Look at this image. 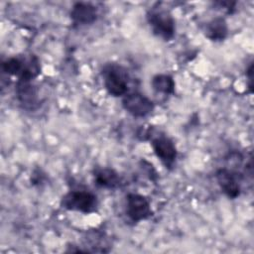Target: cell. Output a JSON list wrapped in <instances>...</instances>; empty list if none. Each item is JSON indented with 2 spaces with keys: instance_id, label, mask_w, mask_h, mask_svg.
Listing matches in <instances>:
<instances>
[{
  "instance_id": "cell-10",
  "label": "cell",
  "mask_w": 254,
  "mask_h": 254,
  "mask_svg": "<svg viewBox=\"0 0 254 254\" xmlns=\"http://www.w3.org/2000/svg\"><path fill=\"white\" fill-rule=\"evenodd\" d=\"M69 16L76 26L90 25L97 20L98 10L89 2H76L73 4Z\"/></svg>"
},
{
  "instance_id": "cell-5",
  "label": "cell",
  "mask_w": 254,
  "mask_h": 254,
  "mask_svg": "<svg viewBox=\"0 0 254 254\" xmlns=\"http://www.w3.org/2000/svg\"><path fill=\"white\" fill-rule=\"evenodd\" d=\"M125 213L130 221L137 223L149 218L152 215V209L149 199L140 193L131 192L126 195Z\"/></svg>"
},
{
  "instance_id": "cell-8",
  "label": "cell",
  "mask_w": 254,
  "mask_h": 254,
  "mask_svg": "<svg viewBox=\"0 0 254 254\" xmlns=\"http://www.w3.org/2000/svg\"><path fill=\"white\" fill-rule=\"evenodd\" d=\"M215 178L221 191L228 198L234 199L240 195L241 188L237 173L226 168H221L216 171Z\"/></svg>"
},
{
  "instance_id": "cell-9",
  "label": "cell",
  "mask_w": 254,
  "mask_h": 254,
  "mask_svg": "<svg viewBox=\"0 0 254 254\" xmlns=\"http://www.w3.org/2000/svg\"><path fill=\"white\" fill-rule=\"evenodd\" d=\"M16 96L23 109L35 110L39 105V94L37 87L32 81L18 80L16 84Z\"/></svg>"
},
{
  "instance_id": "cell-4",
  "label": "cell",
  "mask_w": 254,
  "mask_h": 254,
  "mask_svg": "<svg viewBox=\"0 0 254 254\" xmlns=\"http://www.w3.org/2000/svg\"><path fill=\"white\" fill-rule=\"evenodd\" d=\"M61 206L66 210L82 213L94 212L98 207L97 196L86 190H73L66 192L61 199Z\"/></svg>"
},
{
  "instance_id": "cell-3",
  "label": "cell",
  "mask_w": 254,
  "mask_h": 254,
  "mask_svg": "<svg viewBox=\"0 0 254 254\" xmlns=\"http://www.w3.org/2000/svg\"><path fill=\"white\" fill-rule=\"evenodd\" d=\"M101 75L104 87L110 95L119 97L127 94L130 77L125 67L118 64L110 63L103 66Z\"/></svg>"
},
{
  "instance_id": "cell-2",
  "label": "cell",
  "mask_w": 254,
  "mask_h": 254,
  "mask_svg": "<svg viewBox=\"0 0 254 254\" xmlns=\"http://www.w3.org/2000/svg\"><path fill=\"white\" fill-rule=\"evenodd\" d=\"M147 22L155 36L164 41H171L176 33V23L171 12L159 4L149 9L146 14Z\"/></svg>"
},
{
  "instance_id": "cell-14",
  "label": "cell",
  "mask_w": 254,
  "mask_h": 254,
  "mask_svg": "<svg viewBox=\"0 0 254 254\" xmlns=\"http://www.w3.org/2000/svg\"><path fill=\"white\" fill-rule=\"evenodd\" d=\"M246 77L248 79V87L250 88V92L252 91V82H253V63H250L248 68L246 69Z\"/></svg>"
},
{
  "instance_id": "cell-13",
  "label": "cell",
  "mask_w": 254,
  "mask_h": 254,
  "mask_svg": "<svg viewBox=\"0 0 254 254\" xmlns=\"http://www.w3.org/2000/svg\"><path fill=\"white\" fill-rule=\"evenodd\" d=\"M175 80L174 78L165 73H158L152 77L151 86L157 93L173 94L175 92Z\"/></svg>"
},
{
  "instance_id": "cell-1",
  "label": "cell",
  "mask_w": 254,
  "mask_h": 254,
  "mask_svg": "<svg viewBox=\"0 0 254 254\" xmlns=\"http://www.w3.org/2000/svg\"><path fill=\"white\" fill-rule=\"evenodd\" d=\"M2 70L16 76L18 80L32 81L41 73V63L35 55H22L6 59L2 63Z\"/></svg>"
},
{
  "instance_id": "cell-11",
  "label": "cell",
  "mask_w": 254,
  "mask_h": 254,
  "mask_svg": "<svg viewBox=\"0 0 254 254\" xmlns=\"http://www.w3.org/2000/svg\"><path fill=\"white\" fill-rule=\"evenodd\" d=\"M93 180H94V184L98 188L107 189V190L117 189L121 184V179L119 174L115 170L111 168H105V167L94 169Z\"/></svg>"
},
{
  "instance_id": "cell-6",
  "label": "cell",
  "mask_w": 254,
  "mask_h": 254,
  "mask_svg": "<svg viewBox=\"0 0 254 254\" xmlns=\"http://www.w3.org/2000/svg\"><path fill=\"white\" fill-rule=\"evenodd\" d=\"M123 108L133 117H146L154 110V102L141 92H131L124 95L122 99Z\"/></svg>"
},
{
  "instance_id": "cell-12",
  "label": "cell",
  "mask_w": 254,
  "mask_h": 254,
  "mask_svg": "<svg viewBox=\"0 0 254 254\" xmlns=\"http://www.w3.org/2000/svg\"><path fill=\"white\" fill-rule=\"evenodd\" d=\"M204 36L212 42L223 41L228 34V26L224 18L215 17L208 21L203 27Z\"/></svg>"
},
{
  "instance_id": "cell-7",
  "label": "cell",
  "mask_w": 254,
  "mask_h": 254,
  "mask_svg": "<svg viewBox=\"0 0 254 254\" xmlns=\"http://www.w3.org/2000/svg\"><path fill=\"white\" fill-rule=\"evenodd\" d=\"M151 146L157 158L169 170L173 169L178 156L177 148L172 139L165 135H159L152 139Z\"/></svg>"
}]
</instances>
